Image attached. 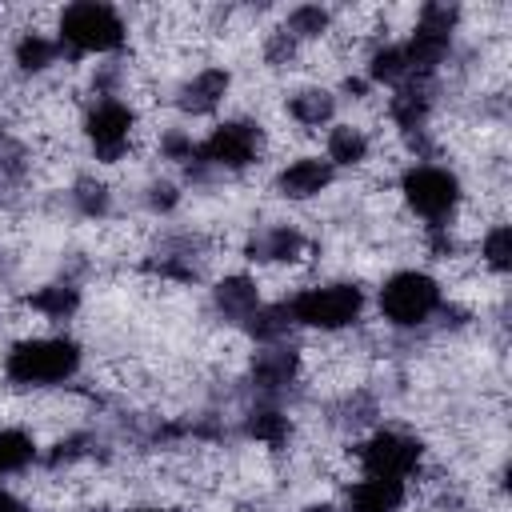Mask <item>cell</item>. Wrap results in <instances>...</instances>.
I'll use <instances>...</instances> for the list:
<instances>
[{
    "instance_id": "obj_1",
    "label": "cell",
    "mask_w": 512,
    "mask_h": 512,
    "mask_svg": "<svg viewBox=\"0 0 512 512\" xmlns=\"http://www.w3.org/2000/svg\"><path fill=\"white\" fill-rule=\"evenodd\" d=\"M80 344L68 336H28L16 340L4 356V376L20 388H48V384H64L80 372Z\"/></svg>"
},
{
    "instance_id": "obj_2",
    "label": "cell",
    "mask_w": 512,
    "mask_h": 512,
    "mask_svg": "<svg viewBox=\"0 0 512 512\" xmlns=\"http://www.w3.org/2000/svg\"><path fill=\"white\" fill-rule=\"evenodd\" d=\"M284 312L300 328L340 332V328H348V324L360 320V312H364V288H356L348 280L312 284V288H300L292 300H284Z\"/></svg>"
},
{
    "instance_id": "obj_3",
    "label": "cell",
    "mask_w": 512,
    "mask_h": 512,
    "mask_svg": "<svg viewBox=\"0 0 512 512\" xmlns=\"http://www.w3.org/2000/svg\"><path fill=\"white\" fill-rule=\"evenodd\" d=\"M128 28L120 20V12L112 4H100V0H80V4H68L56 20V40L60 48L68 52H80V56H96V52H116L124 44Z\"/></svg>"
},
{
    "instance_id": "obj_4",
    "label": "cell",
    "mask_w": 512,
    "mask_h": 512,
    "mask_svg": "<svg viewBox=\"0 0 512 512\" xmlns=\"http://www.w3.org/2000/svg\"><path fill=\"white\" fill-rule=\"evenodd\" d=\"M436 308H440V284L428 272L404 268V272H392L380 288V316L392 328H416Z\"/></svg>"
},
{
    "instance_id": "obj_5",
    "label": "cell",
    "mask_w": 512,
    "mask_h": 512,
    "mask_svg": "<svg viewBox=\"0 0 512 512\" xmlns=\"http://www.w3.org/2000/svg\"><path fill=\"white\" fill-rule=\"evenodd\" d=\"M400 192H404V204L428 224H444L460 204V180H456V172H448L440 164L408 168L400 176Z\"/></svg>"
},
{
    "instance_id": "obj_6",
    "label": "cell",
    "mask_w": 512,
    "mask_h": 512,
    "mask_svg": "<svg viewBox=\"0 0 512 512\" xmlns=\"http://www.w3.org/2000/svg\"><path fill=\"white\" fill-rule=\"evenodd\" d=\"M452 24H456V8H448V4H428L420 12L412 36L400 44L412 80H424L440 68V60L448 56V44H452Z\"/></svg>"
},
{
    "instance_id": "obj_7",
    "label": "cell",
    "mask_w": 512,
    "mask_h": 512,
    "mask_svg": "<svg viewBox=\"0 0 512 512\" xmlns=\"http://www.w3.org/2000/svg\"><path fill=\"white\" fill-rule=\"evenodd\" d=\"M356 456H360L364 476H388V480H404V484H408V476H416V468H420V460H424V448H420V440L408 436V432L380 428V432H372V436L356 448Z\"/></svg>"
},
{
    "instance_id": "obj_8",
    "label": "cell",
    "mask_w": 512,
    "mask_h": 512,
    "mask_svg": "<svg viewBox=\"0 0 512 512\" xmlns=\"http://www.w3.org/2000/svg\"><path fill=\"white\" fill-rule=\"evenodd\" d=\"M260 148H264L260 124H252V120H224V124H216V128L196 144V160H200V164H212V168L240 172V168L256 164Z\"/></svg>"
},
{
    "instance_id": "obj_9",
    "label": "cell",
    "mask_w": 512,
    "mask_h": 512,
    "mask_svg": "<svg viewBox=\"0 0 512 512\" xmlns=\"http://www.w3.org/2000/svg\"><path fill=\"white\" fill-rule=\"evenodd\" d=\"M132 132H136V112L116 96L96 100L84 116V136H88L96 160H104V164L124 160V152L132 144Z\"/></svg>"
},
{
    "instance_id": "obj_10",
    "label": "cell",
    "mask_w": 512,
    "mask_h": 512,
    "mask_svg": "<svg viewBox=\"0 0 512 512\" xmlns=\"http://www.w3.org/2000/svg\"><path fill=\"white\" fill-rule=\"evenodd\" d=\"M332 176H336V168L328 160H320V156H296V160H288L276 172V192L288 196V200H312V196H320L332 184Z\"/></svg>"
},
{
    "instance_id": "obj_11",
    "label": "cell",
    "mask_w": 512,
    "mask_h": 512,
    "mask_svg": "<svg viewBox=\"0 0 512 512\" xmlns=\"http://www.w3.org/2000/svg\"><path fill=\"white\" fill-rule=\"evenodd\" d=\"M404 500H408V484L404 480L364 476L344 492V512H400Z\"/></svg>"
},
{
    "instance_id": "obj_12",
    "label": "cell",
    "mask_w": 512,
    "mask_h": 512,
    "mask_svg": "<svg viewBox=\"0 0 512 512\" xmlns=\"http://www.w3.org/2000/svg\"><path fill=\"white\" fill-rule=\"evenodd\" d=\"M228 84H232V76H228V68H200L184 88H180V108L184 112H192V116H204V112H212L224 96H228Z\"/></svg>"
},
{
    "instance_id": "obj_13",
    "label": "cell",
    "mask_w": 512,
    "mask_h": 512,
    "mask_svg": "<svg viewBox=\"0 0 512 512\" xmlns=\"http://www.w3.org/2000/svg\"><path fill=\"white\" fill-rule=\"evenodd\" d=\"M216 308H220L228 320H248V316L260 308L256 280H248V276H224V280L216 284Z\"/></svg>"
},
{
    "instance_id": "obj_14",
    "label": "cell",
    "mask_w": 512,
    "mask_h": 512,
    "mask_svg": "<svg viewBox=\"0 0 512 512\" xmlns=\"http://www.w3.org/2000/svg\"><path fill=\"white\" fill-rule=\"evenodd\" d=\"M252 260H296L304 252V236L292 224H272L252 240Z\"/></svg>"
},
{
    "instance_id": "obj_15",
    "label": "cell",
    "mask_w": 512,
    "mask_h": 512,
    "mask_svg": "<svg viewBox=\"0 0 512 512\" xmlns=\"http://www.w3.org/2000/svg\"><path fill=\"white\" fill-rule=\"evenodd\" d=\"M60 40L56 36H44V32H24L20 40H16V48H12V56H16V64L24 68V72H44V68H52L56 60H60Z\"/></svg>"
},
{
    "instance_id": "obj_16",
    "label": "cell",
    "mask_w": 512,
    "mask_h": 512,
    "mask_svg": "<svg viewBox=\"0 0 512 512\" xmlns=\"http://www.w3.org/2000/svg\"><path fill=\"white\" fill-rule=\"evenodd\" d=\"M332 112H336V100H332L328 88H304V92H296V96L288 100V116H292L296 124H304V128L328 124Z\"/></svg>"
},
{
    "instance_id": "obj_17",
    "label": "cell",
    "mask_w": 512,
    "mask_h": 512,
    "mask_svg": "<svg viewBox=\"0 0 512 512\" xmlns=\"http://www.w3.org/2000/svg\"><path fill=\"white\" fill-rule=\"evenodd\" d=\"M332 168L336 164H364L368 160V136H364V128H352V124H336L332 132H328V156H324Z\"/></svg>"
},
{
    "instance_id": "obj_18",
    "label": "cell",
    "mask_w": 512,
    "mask_h": 512,
    "mask_svg": "<svg viewBox=\"0 0 512 512\" xmlns=\"http://www.w3.org/2000/svg\"><path fill=\"white\" fill-rule=\"evenodd\" d=\"M292 376H296V352H288V348H264V352L256 356V384H260L264 392L288 388Z\"/></svg>"
},
{
    "instance_id": "obj_19",
    "label": "cell",
    "mask_w": 512,
    "mask_h": 512,
    "mask_svg": "<svg viewBox=\"0 0 512 512\" xmlns=\"http://www.w3.org/2000/svg\"><path fill=\"white\" fill-rule=\"evenodd\" d=\"M244 432H248L256 444H264V448H280V444L288 440L292 424H288V416H284L280 408H252L248 420H244Z\"/></svg>"
},
{
    "instance_id": "obj_20",
    "label": "cell",
    "mask_w": 512,
    "mask_h": 512,
    "mask_svg": "<svg viewBox=\"0 0 512 512\" xmlns=\"http://www.w3.org/2000/svg\"><path fill=\"white\" fill-rule=\"evenodd\" d=\"M36 460V440L24 428H0V476L24 472Z\"/></svg>"
},
{
    "instance_id": "obj_21",
    "label": "cell",
    "mask_w": 512,
    "mask_h": 512,
    "mask_svg": "<svg viewBox=\"0 0 512 512\" xmlns=\"http://www.w3.org/2000/svg\"><path fill=\"white\" fill-rule=\"evenodd\" d=\"M28 304H32L40 316H48V320H68V316L80 308V292H76L72 284H48V288L32 292Z\"/></svg>"
},
{
    "instance_id": "obj_22",
    "label": "cell",
    "mask_w": 512,
    "mask_h": 512,
    "mask_svg": "<svg viewBox=\"0 0 512 512\" xmlns=\"http://www.w3.org/2000/svg\"><path fill=\"white\" fill-rule=\"evenodd\" d=\"M368 76H372L376 84H404V80H412V76H408L404 48H400V44H384V48H376L372 60H368Z\"/></svg>"
},
{
    "instance_id": "obj_23",
    "label": "cell",
    "mask_w": 512,
    "mask_h": 512,
    "mask_svg": "<svg viewBox=\"0 0 512 512\" xmlns=\"http://www.w3.org/2000/svg\"><path fill=\"white\" fill-rule=\"evenodd\" d=\"M480 256H484V264H488V268L508 272V268H512V228H508V224H496V228L484 236Z\"/></svg>"
},
{
    "instance_id": "obj_24",
    "label": "cell",
    "mask_w": 512,
    "mask_h": 512,
    "mask_svg": "<svg viewBox=\"0 0 512 512\" xmlns=\"http://www.w3.org/2000/svg\"><path fill=\"white\" fill-rule=\"evenodd\" d=\"M288 36L292 40H304V36H320L324 28H328V12L324 8H316V4H304V8H296L292 16H288Z\"/></svg>"
},
{
    "instance_id": "obj_25",
    "label": "cell",
    "mask_w": 512,
    "mask_h": 512,
    "mask_svg": "<svg viewBox=\"0 0 512 512\" xmlns=\"http://www.w3.org/2000/svg\"><path fill=\"white\" fill-rule=\"evenodd\" d=\"M76 200H80V212H84V216H100V212L108 208V188L84 180V184H76Z\"/></svg>"
},
{
    "instance_id": "obj_26",
    "label": "cell",
    "mask_w": 512,
    "mask_h": 512,
    "mask_svg": "<svg viewBox=\"0 0 512 512\" xmlns=\"http://www.w3.org/2000/svg\"><path fill=\"white\" fill-rule=\"evenodd\" d=\"M0 512H28V504L16 496V492H8V488H0Z\"/></svg>"
},
{
    "instance_id": "obj_27",
    "label": "cell",
    "mask_w": 512,
    "mask_h": 512,
    "mask_svg": "<svg viewBox=\"0 0 512 512\" xmlns=\"http://www.w3.org/2000/svg\"><path fill=\"white\" fill-rule=\"evenodd\" d=\"M308 512H336L332 504H320V508H308Z\"/></svg>"
},
{
    "instance_id": "obj_28",
    "label": "cell",
    "mask_w": 512,
    "mask_h": 512,
    "mask_svg": "<svg viewBox=\"0 0 512 512\" xmlns=\"http://www.w3.org/2000/svg\"><path fill=\"white\" fill-rule=\"evenodd\" d=\"M136 512H168V508H136Z\"/></svg>"
}]
</instances>
